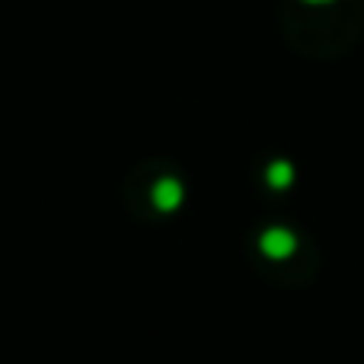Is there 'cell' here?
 Wrapping results in <instances>:
<instances>
[{
	"instance_id": "1",
	"label": "cell",
	"mask_w": 364,
	"mask_h": 364,
	"mask_svg": "<svg viewBox=\"0 0 364 364\" xmlns=\"http://www.w3.org/2000/svg\"><path fill=\"white\" fill-rule=\"evenodd\" d=\"M259 246H262V252L272 259H288V256H294V250H297V237L288 227H269V230L262 233V240H259Z\"/></svg>"
},
{
	"instance_id": "2",
	"label": "cell",
	"mask_w": 364,
	"mask_h": 364,
	"mask_svg": "<svg viewBox=\"0 0 364 364\" xmlns=\"http://www.w3.org/2000/svg\"><path fill=\"white\" fill-rule=\"evenodd\" d=\"M265 176H269V182L275 188H288L291 182H294V166H291L288 160H278V164L269 166V173H265Z\"/></svg>"
},
{
	"instance_id": "3",
	"label": "cell",
	"mask_w": 364,
	"mask_h": 364,
	"mask_svg": "<svg viewBox=\"0 0 364 364\" xmlns=\"http://www.w3.org/2000/svg\"><path fill=\"white\" fill-rule=\"evenodd\" d=\"M157 201L164 208L176 205V201H179V186H176V182H160V186H157Z\"/></svg>"
}]
</instances>
